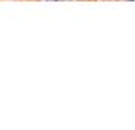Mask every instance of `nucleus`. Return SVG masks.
I'll use <instances>...</instances> for the list:
<instances>
[{
    "mask_svg": "<svg viewBox=\"0 0 135 130\" xmlns=\"http://www.w3.org/2000/svg\"><path fill=\"white\" fill-rule=\"evenodd\" d=\"M128 2H135V0H128Z\"/></svg>",
    "mask_w": 135,
    "mask_h": 130,
    "instance_id": "2",
    "label": "nucleus"
},
{
    "mask_svg": "<svg viewBox=\"0 0 135 130\" xmlns=\"http://www.w3.org/2000/svg\"><path fill=\"white\" fill-rule=\"evenodd\" d=\"M47 2H56V0H47Z\"/></svg>",
    "mask_w": 135,
    "mask_h": 130,
    "instance_id": "1",
    "label": "nucleus"
}]
</instances>
